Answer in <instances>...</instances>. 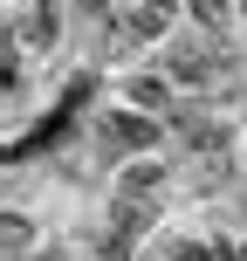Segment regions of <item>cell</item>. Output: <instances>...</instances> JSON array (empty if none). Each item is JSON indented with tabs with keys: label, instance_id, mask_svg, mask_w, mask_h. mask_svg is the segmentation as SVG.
Segmentation results:
<instances>
[{
	"label": "cell",
	"instance_id": "cell-3",
	"mask_svg": "<svg viewBox=\"0 0 247 261\" xmlns=\"http://www.w3.org/2000/svg\"><path fill=\"white\" fill-rule=\"evenodd\" d=\"M144 7H165V14H179V0H144Z\"/></svg>",
	"mask_w": 247,
	"mask_h": 261
},
{
	"label": "cell",
	"instance_id": "cell-2",
	"mask_svg": "<svg viewBox=\"0 0 247 261\" xmlns=\"http://www.w3.org/2000/svg\"><path fill=\"white\" fill-rule=\"evenodd\" d=\"M158 179H165V158H158V165H124V179H117V186H124L130 199H138V193H151Z\"/></svg>",
	"mask_w": 247,
	"mask_h": 261
},
{
	"label": "cell",
	"instance_id": "cell-5",
	"mask_svg": "<svg viewBox=\"0 0 247 261\" xmlns=\"http://www.w3.org/2000/svg\"><path fill=\"white\" fill-rule=\"evenodd\" d=\"M234 261H247V248H240V254H234Z\"/></svg>",
	"mask_w": 247,
	"mask_h": 261
},
{
	"label": "cell",
	"instance_id": "cell-4",
	"mask_svg": "<svg viewBox=\"0 0 247 261\" xmlns=\"http://www.w3.org/2000/svg\"><path fill=\"white\" fill-rule=\"evenodd\" d=\"M35 261H69V254H35Z\"/></svg>",
	"mask_w": 247,
	"mask_h": 261
},
{
	"label": "cell",
	"instance_id": "cell-1",
	"mask_svg": "<svg viewBox=\"0 0 247 261\" xmlns=\"http://www.w3.org/2000/svg\"><path fill=\"white\" fill-rule=\"evenodd\" d=\"M185 14H193L206 35H227V21H234V7H227V0H185Z\"/></svg>",
	"mask_w": 247,
	"mask_h": 261
}]
</instances>
